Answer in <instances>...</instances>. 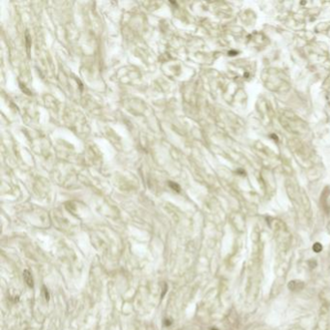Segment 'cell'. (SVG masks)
Here are the masks:
<instances>
[{
    "mask_svg": "<svg viewBox=\"0 0 330 330\" xmlns=\"http://www.w3.org/2000/svg\"><path fill=\"white\" fill-rule=\"evenodd\" d=\"M304 283L299 280H292L288 283V288H290L292 292H297V290H301L304 288Z\"/></svg>",
    "mask_w": 330,
    "mask_h": 330,
    "instance_id": "1",
    "label": "cell"
},
{
    "mask_svg": "<svg viewBox=\"0 0 330 330\" xmlns=\"http://www.w3.org/2000/svg\"><path fill=\"white\" fill-rule=\"evenodd\" d=\"M22 275H23V280H24V282L26 283V285L28 286V287L33 288V286H34V282H33L32 274H31L28 270H24Z\"/></svg>",
    "mask_w": 330,
    "mask_h": 330,
    "instance_id": "2",
    "label": "cell"
},
{
    "mask_svg": "<svg viewBox=\"0 0 330 330\" xmlns=\"http://www.w3.org/2000/svg\"><path fill=\"white\" fill-rule=\"evenodd\" d=\"M313 251L315 252V253H319V252H321L323 251V245L319 242H316L313 245Z\"/></svg>",
    "mask_w": 330,
    "mask_h": 330,
    "instance_id": "3",
    "label": "cell"
},
{
    "mask_svg": "<svg viewBox=\"0 0 330 330\" xmlns=\"http://www.w3.org/2000/svg\"><path fill=\"white\" fill-rule=\"evenodd\" d=\"M43 292H44V294H45V298H46V300L48 301V299H49V294H48V290H46V288L44 287L43 288Z\"/></svg>",
    "mask_w": 330,
    "mask_h": 330,
    "instance_id": "4",
    "label": "cell"
},
{
    "mask_svg": "<svg viewBox=\"0 0 330 330\" xmlns=\"http://www.w3.org/2000/svg\"><path fill=\"white\" fill-rule=\"evenodd\" d=\"M309 265H310L311 268H315L317 266V261H309Z\"/></svg>",
    "mask_w": 330,
    "mask_h": 330,
    "instance_id": "5",
    "label": "cell"
},
{
    "mask_svg": "<svg viewBox=\"0 0 330 330\" xmlns=\"http://www.w3.org/2000/svg\"><path fill=\"white\" fill-rule=\"evenodd\" d=\"M164 324H165L166 326L170 325V324H171V321H170V319H166V321H164Z\"/></svg>",
    "mask_w": 330,
    "mask_h": 330,
    "instance_id": "6",
    "label": "cell"
},
{
    "mask_svg": "<svg viewBox=\"0 0 330 330\" xmlns=\"http://www.w3.org/2000/svg\"><path fill=\"white\" fill-rule=\"evenodd\" d=\"M211 330H218V329H217V328H212Z\"/></svg>",
    "mask_w": 330,
    "mask_h": 330,
    "instance_id": "7",
    "label": "cell"
}]
</instances>
